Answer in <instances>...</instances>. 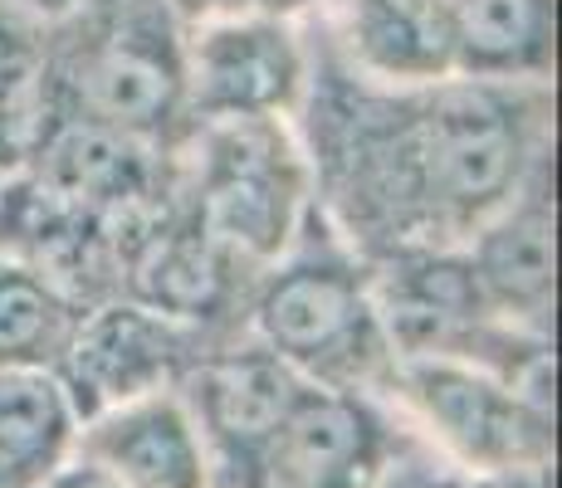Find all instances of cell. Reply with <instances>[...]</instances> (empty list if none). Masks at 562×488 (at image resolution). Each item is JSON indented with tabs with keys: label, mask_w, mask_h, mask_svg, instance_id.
<instances>
[{
	"label": "cell",
	"mask_w": 562,
	"mask_h": 488,
	"mask_svg": "<svg viewBox=\"0 0 562 488\" xmlns=\"http://www.w3.org/2000/svg\"><path fill=\"white\" fill-rule=\"evenodd\" d=\"M313 205L367 264L456 249L553 161V83H367L313 45L294 117Z\"/></svg>",
	"instance_id": "obj_1"
},
{
	"label": "cell",
	"mask_w": 562,
	"mask_h": 488,
	"mask_svg": "<svg viewBox=\"0 0 562 488\" xmlns=\"http://www.w3.org/2000/svg\"><path fill=\"white\" fill-rule=\"evenodd\" d=\"M240 332L308 386L372 396L392 372V342L376 313L372 269L328 230L318 211L284 254L255 269Z\"/></svg>",
	"instance_id": "obj_2"
},
{
	"label": "cell",
	"mask_w": 562,
	"mask_h": 488,
	"mask_svg": "<svg viewBox=\"0 0 562 488\" xmlns=\"http://www.w3.org/2000/svg\"><path fill=\"white\" fill-rule=\"evenodd\" d=\"M177 205L245 269H265L313 220V171L294 117L196 123L167 147Z\"/></svg>",
	"instance_id": "obj_3"
},
{
	"label": "cell",
	"mask_w": 562,
	"mask_h": 488,
	"mask_svg": "<svg viewBox=\"0 0 562 488\" xmlns=\"http://www.w3.org/2000/svg\"><path fill=\"white\" fill-rule=\"evenodd\" d=\"M181 39L171 0H74L49 25L59 107L167 151L187 133Z\"/></svg>",
	"instance_id": "obj_4"
},
{
	"label": "cell",
	"mask_w": 562,
	"mask_h": 488,
	"mask_svg": "<svg viewBox=\"0 0 562 488\" xmlns=\"http://www.w3.org/2000/svg\"><path fill=\"white\" fill-rule=\"evenodd\" d=\"M460 469L480 479L548 474L553 386H528L460 356H392L386 386Z\"/></svg>",
	"instance_id": "obj_5"
},
{
	"label": "cell",
	"mask_w": 562,
	"mask_h": 488,
	"mask_svg": "<svg viewBox=\"0 0 562 488\" xmlns=\"http://www.w3.org/2000/svg\"><path fill=\"white\" fill-rule=\"evenodd\" d=\"M313 20H211L181 39V107L196 123L299 117L313 79Z\"/></svg>",
	"instance_id": "obj_6"
},
{
	"label": "cell",
	"mask_w": 562,
	"mask_h": 488,
	"mask_svg": "<svg viewBox=\"0 0 562 488\" xmlns=\"http://www.w3.org/2000/svg\"><path fill=\"white\" fill-rule=\"evenodd\" d=\"M304 386V376H294L245 332L235 342H211L191 362L177 390L201 430L215 488H259L265 459Z\"/></svg>",
	"instance_id": "obj_7"
},
{
	"label": "cell",
	"mask_w": 562,
	"mask_h": 488,
	"mask_svg": "<svg viewBox=\"0 0 562 488\" xmlns=\"http://www.w3.org/2000/svg\"><path fill=\"white\" fill-rule=\"evenodd\" d=\"M205 347L211 342H201L181 322L113 293V298H99L79 313V328L64 347L54 376L69 390L83 425V420L127 406V400L177 390Z\"/></svg>",
	"instance_id": "obj_8"
},
{
	"label": "cell",
	"mask_w": 562,
	"mask_h": 488,
	"mask_svg": "<svg viewBox=\"0 0 562 488\" xmlns=\"http://www.w3.org/2000/svg\"><path fill=\"white\" fill-rule=\"evenodd\" d=\"M386 454L392 435L372 396L304 386L265 459L259 488H376Z\"/></svg>",
	"instance_id": "obj_9"
},
{
	"label": "cell",
	"mask_w": 562,
	"mask_h": 488,
	"mask_svg": "<svg viewBox=\"0 0 562 488\" xmlns=\"http://www.w3.org/2000/svg\"><path fill=\"white\" fill-rule=\"evenodd\" d=\"M553 161L504 211H494L470 240L460 245L484 303L504 322L548 338L553 328Z\"/></svg>",
	"instance_id": "obj_10"
},
{
	"label": "cell",
	"mask_w": 562,
	"mask_h": 488,
	"mask_svg": "<svg viewBox=\"0 0 562 488\" xmlns=\"http://www.w3.org/2000/svg\"><path fill=\"white\" fill-rule=\"evenodd\" d=\"M74 459L103 474L113 488H215L181 390H157L83 420Z\"/></svg>",
	"instance_id": "obj_11"
},
{
	"label": "cell",
	"mask_w": 562,
	"mask_h": 488,
	"mask_svg": "<svg viewBox=\"0 0 562 488\" xmlns=\"http://www.w3.org/2000/svg\"><path fill=\"white\" fill-rule=\"evenodd\" d=\"M456 73L484 83H553V0H450Z\"/></svg>",
	"instance_id": "obj_12"
},
{
	"label": "cell",
	"mask_w": 562,
	"mask_h": 488,
	"mask_svg": "<svg viewBox=\"0 0 562 488\" xmlns=\"http://www.w3.org/2000/svg\"><path fill=\"white\" fill-rule=\"evenodd\" d=\"M79 410L54 372L0 366V488H40L74 459Z\"/></svg>",
	"instance_id": "obj_13"
},
{
	"label": "cell",
	"mask_w": 562,
	"mask_h": 488,
	"mask_svg": "<svg viewBox=\"0 0 562 488\" xmlns=\"http://www.w3.org/2000/svg\"><path fill=\"white\" fill-rule=\"evenodd\" d=\"M59 113L49 25H35L0 5V177L25 167L40 137L59 123Z\"/></svg>",
	"instance_id": "obj_14"
},
{
	"label": "cell",
	"mask_w": 562,
	"mask_h": 488,
	"mask_svg": "<svg viewBox=\"0 0 562 488\" xmlns=\"http://www.w3.org/2000/svg\"><path fill=\"white\" fill-rule=\"evenodd\" d=\"M83 308L54 274L0 254V366L54 372Z\"/></svg>",
	"instance_id": "obj_15"
},
{
	"label": "cell",
	"mask_w": 562,
	"mask_h": 488,
	"mask_svg": "<svg viewBox=\"0 0 562 488\" xmlns=\"http://www.w3.org/2000/svg\"><path fill=\"white\" fill-rule=\"evenodd\" d=\"M171 15L181 20V30L211 25V20H313L318 15V0H171Z\"/></svg>",
	"instance_id": "obj_16"
},
{
	"label": "cell",
	"mask_w": 562,
	"mask_h": 488,
	"mask_svg": "<svg viewBox=\"0 0 562 488\" xmlns=\"http://www.w3.org/2000/svg\"><path fill=\"white\" fill-rule=\"evenodd\" d=\"M0 5L25 15V20H35V25H59V20L74 10V0H0Z\"/></svg>",
	"instance_id": "obj_17"
}]
</instances>
